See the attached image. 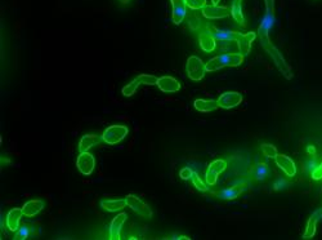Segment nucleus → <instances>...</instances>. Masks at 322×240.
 Returning <instances> with one entry per match:
<instances>
[{
	"label": "nucleus",
	"mask_w": 322,
	"mask_h": 240,
	"mask_svg": "<svg viewBox=\"0 0 322 240\" xmlns=\"http://www.w3.org/2000/svg\"><path fill=\"white\" fill-rule=\"evenodd\" d=\"M186 71L191 80L198 81L204 78L205 72H206V65L196 56H191L186 64Z\"/></svg>",
	"instance_id": "obj_1"
},
{
	"label": "nucleus",
	"mask_w": 322,
	"mask_h": 240,
	"mask_svg": "<svg viewBox=\"0 0 322 240\" xmlns=\"http://www.w3.org/2000/svg\"><path fill=\"white\" fill-rule=\"evenodd\" d=\"M129 129L125 125H111L103 132L102 137L107 145H116L127 137Z\"/></svg>",
	"instance_id": "obj_2"
},
{
	"label": "nucleus",
	"mask_w": 322,
	"mask_h": 240,
	"mask_svg": "<svg viewBox=\"0 0 322 240\" xmlns=\"http://www.w3.org/2000/svg\"><path fill=\"white\" fill-rule=\"evenodd\" d=\"M125 202H127V206H129V208H131V209L134 210V212H137L139 216L144 217V218H151L152 217L151 208H150L147 204L144 203L143 200L139 199L138 196L133 195V194H130V195H127V198H125Z\"/></svg>",
	"instance_id": "obj_3"
},
{
	"label": "nucleus",
	"mask_w": 322,
	"mask_h": 240,
	"mask_svg": "<svg viewBox=\"0 0 322 240\" xmlns=\"http://www.w3.org/2000/svg\"><path fill=\"white\" fill-rule=\"evenodd\" d=\"M225 168H227V163H225V160L222 159L214 160V162L209 164V168L206 171V183L209 186H213V185L217 183L218 176Z\"/></svg>",
	"instance_id": "obj_4"
},
{
	"label": "nucleus",
	"mask_w": 322,
	"mask_h": 240,
	"mask_svg": "<svg viewBox=\"0 0 322 240\" xmlns=\"http://www.w3.org/2000/svg\"><path fill=\"white\" fill-rule=\"evenodd\" d=\"M76 167L77 169L80 171V173H83L84 176H89L94 171L96 159H94V156L92 155V154H89L88 151L80 152V155L77 156Z\"/></svg>",
	"instance_id": "obj_5"
},
{
	"label": "nucleus",
	"mask_w": 322,
	"mask_h": 240,
	"mask_svg": "<svg viewBox=\"0 0 322 240\" xmlns=\"http://www.w3.org/2000/svg\"><path fill=\"white\" fill-rule=\"evenodd\" d=\"M218 101L219 107L232 108L238 106L242 102V95L240 92H225L219 96Z\"/></svg>",
	"instance_id": "obj_6"
},
{
	"label": "nucleus",
	"mask_w": 322,
	"mask_h": 240,
	"mask_svg": "<svg viewBox=\"0 0 322 240\" xmlns=\"http://www.w3.org/2000/svg\"><path fill=\"white\" fill-rule=\"evenodd\" d=\"M231 8L228 7H219V5H205L202 8V14L208 20H219L229 16Z\"/></svg>",
	"instance_id": "obj_7"
},
{
	"label": "nucleus",
	"mask_w": 322,
	"mask_h": 240,
	"mask_svg": "<svg viewBox=\"0 0 322 240\" xmlns=\"http://www.w3.org/2000/svg\"><path fill=\"white\" fill-rule=\"evenodd\" d=\"M210 33L213 34V36L215 37V40L221 41V43H231V41H237V39L240 37V33L237 31H231V30H218L215 27H210L209 29Z\"/></svg>",
	"instance_id": "obj_8"
},
{
	"label": "nucleus",
	"mask_w": 322,
	"mask_h": 240,
	"mask_svg": "<svg viewBox=\"0 0 322 240\" xmlns=\"http://www.w3.org/2000/svg\"><path fill=\"white\" fill-rule=\"evenodd\" d=\"M275 160H276V164H277V167L281 168L282 171L286 173V176H289V177L295 176L296 166H295V163H294V160L290 159L289 156L282 155V154H277L275 158Z\"/></svg>",
	"instance_id": "obj_9"
},
{
	"label": "nucleus",
	"mask_w": 322,
	"mask_h": 240,
	"mask_svg": "<svg viewBox=\"0 0 322 240\" xmlns=\"http://www.w3.org/2000/svg\"><path fill=\"white\" fill-rule=\"evenodd\" d=\"M273 22H275V16H273V12L269 10L268 13L263 17L262 22H260V26H259L258 29V33L259 35H260L263 45H265L267 43H268V31L271 30V27L273 26Z\"/></svg>",
	"instance_id": "obj_10"
},
{
	"label": "nucleus",
	"mask_w": 322,
	"mask_h": 240,
	"mask_svg": "<svg viewBox=\"0 0 322 240\" xmlns=\"http://www.w3.org/2000/svg\"><path fill=\"white\" fill-rule=\"evenodd\" d=\"M171 1V7H173V22L175 25H179L183 21V18L186 17V13H187V4H186V0H170Z\"/></svg>",
	"instance_id": "obj_11"
},
{
	"label": "nucleus",
	"mask_w": 322,
	"mask_h": 240,
	"mask_svg": "<svg viewBox=\"0 0 322 240\" xmlns=\"http://www.w3.org/2000/svg\"><path fill=\"white\" fill-rule=\"evenodd\" d=\"M158 87L165 93H174L181 89V84L173 76H161L158 80Z\"/></svg>",
	"instance_id": "obj_12"
},
{
	"label": "nucleus",
	"mask_w": 322,
	"mask_h": 240,
	"mask_svg": "<svg viewBox=\"0 0 322 240\" xmlns=\"http://www.w3.org/2000/svg\"><path fill=\"white\" fill-rule=\"evenodd\" d=\"M254 39H255V33H253V31H250V33H248V34L240 35V37L237 39V47H238V52H240L242 56L249 54Z\"/></svg>",
	"instance_id": "obj_13"
},
{
	"label": "nucleus",
	"mask_w": 322,
	"mask_h": 240,
	"mask_svg": "<svg viewBox=\"0 0 322 240\" xmlns=\"http://www.w3.org/2000/svg\"><path fill=\"white\" fill-rule=\"evenodd\" d=\"M198 41H200V47L202 48V51L209 52V53L214 51L215 47H217V40L210 33V30L202 31L200 36H198Z\"/></svg>",
	"instance_id": "obj_14"
},
{
	"label": "nucleus",
	"mask_w": 322,
	"mask_h": 240,
	"mask_svg": "<svg viewBox=\"0 0 322 240\" xmlns=\"http://www.w3.org/2000/svg\"><path fill=\"white\" fill-rule=\"evenodd\" d=\"M24 216V210L22 208H13L9 210V213L7 214V227L9 231H17L20 227V221Z\"/></svg>",
	"instance_id": "obj_15"
},
{
	"label": "nucleus",
	"mask_w": 322,
	"mask_h": 240,
	"mask_svg": "<svg viewBox=\"0 0 322 240\" xmlns=\"http://www.w3.org/2000/svg\"><path fill=\"white\" fill-rule=\"evenodd\" d=\"M127 213H120L115 217L110 226V239L111 240H119L120 239V231L121 227L127 221Z\"/></svg>",
	"instance_id": "obj_16"
},
{
	"label": "nucleus",
	"mask_w": 322,
	"mask_h": 240,
	"mask_svg": "<svg viewBox=\"0 0 322 240\" xmlns=\"http://www.w3.org/2000/svg\"><path fill=\"white\" fill-rule=\"evenodd\" d=\"M101 141H103V137L98 135H85L83 138L80 139V143H79V151L85 152L88 150L93 147L94 145H99Z\"/></svg>",
	"instance_id": "obj_17"
},
{
	"label": "nucleus",
	"mask_w": 322,
	"mask_h": 240,
	"mask_svg": "<svg viewBox=\"0 0 322 240\" xmlns=\"http://www.w3.org/2000/svg\"><path fill=\"white\" fill-rule=\"evenodd\" d=\"M320 220H322V209H317L315 213L311 216V218L308 220V223H307V229H305V233L303 235L304 239H311V238L315 237L316 234V226H317V222Z\"/></svg>",
	"instance_id": "obj_18"
},
{
	"label": "nucleus",
	"mask_w": 322,
	"mask_h": 240,
	"mask_svg": "<svg viewBox=\"0 0 322 240\" xmlns=\"http://www.w3.org/2000/svg\"><path fill=\"white\" fill-rule=\"evenodd\" d=\"M43 200H30V202H27V203L22 206V210H24L25 217H34L36 216L40 210H43Z\"/></svg>",
	"instance_id": "obj_19"
},
{
	"label": "nucleus",
	"mask_w": 322,
	"mask_h": 240,
	"mask_svg": "<svg viewBox=\"0 0 322 240\" xmlns=\"http://www.w3.org/2000/svg\"><path fill=\"white\" fill-rule=\"evenodd\" d=\"M246 187H248L246 185H237V186L225 189L219 193V198H221V199H225V200H233V199H236L237 196L241 195Z\"/></svg>",
	"instance_id": "obj_20"
},
{
	"label": "nucleus",
	"mask_w": 322,
	"mask_h": 240,
	"mask_svg": "<svg viewBox=\"0 0 322 240\" xmlns=\"http://www.w3.org/2000/svg\"><path fill=\"white\" fill-rule=\"evenodd\" d=\"M196 110L201 112H210L214 111L219 107L218 101H214V100H196L195 103H193Z\"/></svg>",
	"instance_id": "obj_21"
},
{
	"label": "nucleus",
	"mask_w": 322,
	"mask_h": 240,
	"mask_svg": "<svg viewBox=\"0 0 322 240\" xmlns=\"http://www.w3.org/2000/svg\"><path fill=\"white\" fill-rule=\"evenodd\" d=\"M101 206L104 210H107V212H116V210H121L123 208H125L127 206V202H125V199H106L102 200Z\"/></svg>",
	"instance_id": "obj_22"
},
{
	"label": "nucleus",
	"mask_w": 322,
	"mask_h": 240,
	"mask_svg": "<svg viewBox=\"0 0 322 240\" xmlns=\"http://www.w3.org/2000/svg\"><path fill=\"white\" fill-rule=\"evenodd\" d=\"M222 57H223L225 66H229V68L240 66L244 62V56L241 53H238V52H235V53H225L222 54Z\"/></svg>",
	"instance_id": "obj_23"
},
{
	"label": "nucleus",
	"mask_w": 322,
	"mask_h": 240,
	"mask_svg": "<svg viewBox=\"0 0 322 240\" xmlns=\"http://www.w3.org/2000/svg\"><path fill=\"white\" fill-rule=\"evenodd\" d=\"M231 14L232 17L235 18L236 22H238V24L241 25L245 24V18H244V14H242V9H241V0H233V1H232Z\"/></svg>",
	"instance_id": "obj_24"
},
{
	"label": "nucleus",
	"mask_w": 322,
	"mask_h": 240,
	"mask_svg": "<svg viewBox=\"0 0 322 240\" xmlns=\"http://www.w3.org/2000/svg\"><path fill=\"white\" fill-rule=\"evenodd\" d=\"M225 68V61H223V57H222V54L217 56V57L212 58L210 61L206 64V72H214L218 71L221 69Z\"/></svg>",
	"instance_id": "obj_25"
},
{
	"label": "nucleus",
	"mask_w": 322,
	"mask_h": 240,
	"mask_svg": "<svg viewBox=\"0 0 322 240\" xmlns=\"http://www.w3.org/2000/svg\"><path fill=\"white\" fill-rule=\"evenodd\" d=\"M139 84H141V83H139L137 79H134V80L131 81V83H129L128 85H125L124 88H123V91H121V93H123L125 97H130V96H133L135 92H137Z\"/></svg>",
	"instance_id": "obj_26"
},
{
	"label": "nucleus",
	"mask_w": 322,
	"mask_h": 240,
	"mask_svg": "<svg viewBox=\"0 0 322 240\" xmlns=\"http://www.w3.org/2000/svg\"><path fill=\"white\" fill-rule=\"evenodd\" d=\"M135 79H137L141 84H146V85L158 84V80H159V79L156 78V76H154V75H147V74L138 75Z\"/></svg>",
	"instance_id": "obj_27"
},
{
	"label": "nucleus",
	"mask_w": 322,
	"mask_h": 240,
	"mask_svg": "<svg viewBox=\"0 0 322 240\" xmlns=\"http://www.w3.org/2000/svg\"><path fill=\"white\" fill-rule=\"evenodd\" d=\"M268 172L269 169L268 167H267V164H264V163L258 164V166H257V169H255V178L262 181V179H264L265 177L268 176Z\"/></svg>",
	"instance_id": "obj_28"
},
{
	"label": "nucleus",
	"mask_w": 322,
	"mask_h": 240,
	"mask_svg": "<svg viewBox=\"0 0 322 240\" xmlns=\"http://www.w3.org/2000/svg\"><path fill=\"white\" fill-rule=\"evenodd\" d=\"M191 181H192V183H193V186H195L197 190H200V191H204L205 193V191H208L209 190V187L206 186L204 182H202L201 178H200V176H198L197 173L193 172V174H192V177H191Z\"/></svg>",
	"instance_id": "obj_29"
},
{
	"label": "nucleus",
	"mask_w": 322,
	"mask_h": 240,
	"mask_svg": "<svg viewBox=\"0 0 322 240\" xmlns=\"http://www.w3.org/2000/svg\"><path fill=\"white\" fill-rule=\"evenodd\" d=\"M30 234H31L30 227L27 226V225H22V226L18 227V230L16 231V239L25 240L30 237Z\"/></svg>",
	"instance_id": "obj_30"
},
{
	"label": "nucleus",
	"mask_w": 322,
	"mask_h": 240,
	"mask_svg": "<svg viewBox=\"0 0 322 240\" xmlns=\"http://www.w3.org/2000/svg\"><path fill=\"white\" fill-rule=\"evenodd\" d=\"M262 152L264 154L265 156H267V158H273V159H275L276 155H277V149H276L273 145H269V143H263Z\"/></svg>",
	"instance_id": "obj_31"
},
{
	"label": "nucleus",
	"mask_w": 322,
	"mask_h": 240,
	"mask_svg": "<svg viewBox=\"0 0 322 240\" xmlns=\"http://www.w3.org/2000/svg\"><path fill=\"white\" fill-rule=\"evenodd\" d=\"M188 8H191L193 10L202 9L206 5V0H186Z\"/></svg>",
	"instance_id": "obj_32"
},
{
	"label": "nucleus",
	"mask_w": 322,
	"mask_h": 240,
	"mask_svg": "<svg viewBox=\"0 0 322 240\" xmlns=\"http://www.w3.org/2000/svg\"><path fill=\"white\" fill-rule=\"evenodd\" d=\"M192 174H193V171L190 167H186L179 172V176H181L182 179H191Z\"/></svg>",
	"instance_id": "obj_33"
},
{
	"label": "nucleus",
	"mask_w": 322,
	"mask_h": 240,
	"mask_svg": "<svg viewBox=\"0 0 322 240\" xmlns=\"http://www.w3.org/2000/svg\"><path fill=\"white\" fill-rule=\"evenodd\" d=\"M312 178L316 179V181L322 179V163L312 172Z\"/></svg>",
	"instance_id": "obj_34"
},
{
	"label": "nucleus",
	"mask_w": 322,
	"mask_h": 240,
	"mask_svg": "<svg viewBox=\"0 0 322 240\" xmlns=\"http://www.w3.org/2000/svg\"><path fill=\"white\" fill-rule=\"evenodd\" d=\"M171 239H190V238L186 237V235H174Z\"/></svg>",
	"instance_id": "obj_35"
},
{
	"label": "nucleus",
	"mask_w": 322,
	"mask_h": 240,
	"mask_svg": "<svg viewBox=\"0 0 322 240\" xmlns=\"http://www.w3.org/2000/svg\"><path fill=\"white\" fill-rule=\"evenodd\" d=\"M212 1H213V5H218L221 0H212Z\"/></svg>",
	"instance_id": "obj_36"
},
{
	"label": "nucleus",
	"mask_w": 322,
	"mask_h": 240,
	"mask_svg": "<svg viewBox=\"0 0 322 240\" xmlns=\"http://www.w3.org/2000/svg\"><path fill=\"white\" fill-rule=\"evenodd\" d=\"M120 1L123 4H128V3H129V1H130V0H120Z\"/></svg>",
	"instance_id": "obj_37"
},
{
	"label": "nucleus",
	"mask_w": 322,
	"mask_h": 240,
	"mask_svg": "<svg viewBox=\"0 0 322 240\" xmlns=\"http://www.w3.org/2000/svg\"><path fill=\"white\" fill-rule=\"evenodd\" d=\"M308 151H309V152H315V149H313V147H309Z\"/></svg>",
	"instance_id": "obj_38"
}]
</instances>
